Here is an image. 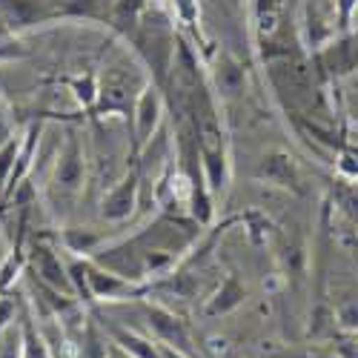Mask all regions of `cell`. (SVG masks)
I'll list each match as a JSON object with an SVG mask.
<instances>
[{
  "instance_id": "cell-1",
  "label": "cell",
  "mask_w": 358,
  "mask_h": 358,
  "mask_svg": "<svg viewBox=\"0 0 358 358\" xmlns=\"http://www.w3.org/2000/svg\"><path fill=\"white\" fill-rule=\"evenodd\" d=\"M86 175H89V161H86L83 138L78 129H69L64 146L57 149V155L49 166L46 184H43L46 206L57 218H66L78 206V201L83 198Z\"/></svg>"
},
{
  "instance_id": "cell-2",
  "label": "cell",
  "mask_w": 358,
  "mask_h": 358,
  "mask_svg": "<svg viewBox=\"0 0 358 358\" xmlns=\"http://www.w3.org/2000/svg\"><path fill=\"white\" fill-rule=\"evenodd\" d=\"M101 89H98V103L89 117H103V115H124L129 121L132 106L141 95V89L152 80L146 72H138L135 66L127 64H112L106 66L103 75H98Z\"/></svg>"
},
{
  "instance_id": "cell-3",
  "label": "cell",
  "mask_w": 358,
  "mask_h": 358,
  "mask_svg": "<svg viewBox=\"0 0 358 358\" xmlns=\"http://www.w3.org/2000/svg\"><path fill=\"white\" fill-rule=\"evenodd\" d=\"M164 115H166V92L164 86L149 80L141 95L132 106V115H129V166L138 164L141 152L155 141V135L161 132V124H164Z\"/></svg>"
},
{
  "instance_id": "cell-4",
  "label": "cell",
  "mask_w": 358,
  "mask_h": 358,
  "mask_svg": "<svg viewBox=\"0 0 358 358\" xmlns=\"http://www.w3.org/2000/svg\"><path fill=\"white\" fill-rule=\"evenodd\" d=\"M143 318H146V327H149V333H152V338L169 350H178V352H184L189 358H198V347L192 341V333H189V327L181 315H175L169 307L164 304H143Z\"/></svg>"
},
{
  "instance_id": "cell-5",
  "label": "cell",
  "mask_w": 358,
  "mask_h": 358,
  "mask_svg": "<svg viewBox=\"0 0 358 358\" xmlns=\"http://www.w3.org/2000/svg\"><path fill=\"white\" fill-rule=\"evenodd\" d=\"M29 255V266H26V275L38 278L41 284L64 292V295H72L78 298L75 292V284H72V275H69V261L61 258V252H57L49 241H35L32 247L26 250ZM80 301V298H78Z\"/></svg>"
},
{
  "instance_id": "cell-6",
  "label": "cell",
  "mask_w": 358,
  "mask_h": 358,
  "mask_svg": "<svg viewBox=\"0 0 358 358\" xmlns=\"http://www.w3.org/2000/svg\"><path fill=\"white\" fill-rule=\"evenodd\" d=\"M141 203V169L127 166V172L103 192L101 198V221L106 224H124L135 215Z\"/></svg>"
},
{
  "instance_id": "cell-7",
  "label": "cell",
  "mask_w": 358,
  "mask_h": 358,
  "mask_svg": "<svg viewBox=\"0 0 358 358\" xmlns=\"http://www.w3.org/2000/svg\"><path fill=\"white\" fill-rule=\"evenodd\" d=\"M255 181L266 184V187H278V189L292 192V195L307 192L301 166H298V161L287 152V149H270V152L261 155V161L255 166Z\"/></svg>"
},
{
  "instance_id": "cell-8",
  "label": "cell",
  "mask_w": 358,
  "mask_h": 358,
  "mask_svg": "<svg viewBox=\"0 0 358 358\" xmlns=\"http://www.w3.org/2000/svg\"><path fill=\"white\" fill-rule=\"evenodd\" d=\"M206 80H210L218 103L235 101V98H241L247 89V69L238 61V55H232L229 49H218L210 61V69H206Z\"/></svg>"
},
{
  "instance_id": "cell-9",
  "label": "cell",
  "mask_w": 358,
  "mask_h": 358,
  "mask_svg": "<svg viewBox=\"0 0 358 358\" xmlns=\"http://www.w3.org/2000/svg\"><path fill=\"white\" fill-rule=\"evenodd\" d=\"M49 23H109L115 0H41Z\"/></svg>"
},
{
  "instance_id": "cell-10",
  "label": "cell",
  "mask_w": 358,
  "mask_h": 358,
  "mask_svg": "<svg viewBox=\"0 0 358 358\" xmlns=\"http://www.w3.org/2000/svg\"><path fill=\"white\" fill-rule=\"evenodd\" d=\"M43 132H46V124H43V121H32V124L23 129V135H20V149H17V161H15V172H12L9 189H6V195H3V203L26 184L29 172H32V166H35V161H38V149H41ZM3 203H0V206H3Z\"/></svg>"
},
{
  "instance_id": "cell-11",
  "label": "cell",
  "mask_w": 358,
  "mask_h": 358,
  "mask_svg": "<svg viewBox=\"0 0 358 358\" xmlns=\"http://www.w3.org/2000/svg\"><path fill=\"white\" fill-rule=\"evenodd\" d=\"M146 9H149V0H115L106 29L112 35H117L121 41L129 43L135 38V32H138V26H141Z\"/></svg>"
},
{
  "instance_id": "cell-12",
  "label": "cell",
  "mask_w": 358,
  "mask_h": 358,
  "mask_svg": "<svg viewBox=\"0 0 358 358\" xmlns=\"http://www.w3.org/2000/svg\"><path fill=\"white\" fill-rule=\"evenodd\" d=\"M23 298H20V315H17L20 333H23V358H52V344H49L46 333L41 330L35 310H29Z\"/></svg>"
},
{
  "instance_id": "cell-13",
  "label": "cell",
  "mask_w": 358,
  "mask_h": 358,
  "mask_svg": "<svg viewBox=\"0 0 358 358\" xmlns=\"http://www.w3.org/2000/svg\"><path fill=\"white\" fill-rule=\"evenodd\" d=\"M247 301V287L238 281L235 275H227L224 281H221V287L206 298V304H203V315H227V313H232V310H238Z\"/></svg>"
},
{
  "instance_id": "cell-14",
  "label": "cell",
  "mask_w": 358,
  "mask_h": 358,
  "mask_svg": "<svg viewBox=\"0 0 358 358\" xmlns=\"http://www.w3.org/2000/svg\"><path fill=\"white\" fill-rule=\"evenodd\" d=\"M106 333H109V338H112L117 347H124V350L132 352L135 358H166L164 347H161L155 338H146V336L129 330V327L106 324Z\"/></svg>"
},
{
  "instance_id": "cell-15",
  "label": "cell",
  "mask_w": 358,
  "mask_h": 358,
  "mask_svg": "<svg viewBox=\"0 0 358 358\" xmlns=\"http://www.w3.org/2000/svg\"><path fill=\"white\" fill-rule=\"evenodd\" d=\"M61 244L72 255H95L106 244V235L92 227H66L61 232Z\"/></svg>"
},
{
  "instance_id": "cell-16",
  "label": "cell",
  "mask_w": 358,
  "mask_h": 358,
  "mask_svg": "<svg viewBox=\"0 0 358 358\" xmlns=\"http://www.w3.org/2000/svg\"><path fill=\"white\" fill-rule=\"evenodd\" d=\"M26 266H29V255H26V250L20 244H15L6 252V258L0 261V298L15 289V284L26 275Z\"/></svg>"
},
{
  "instance_id": "cell-17",
  "label": "cell",
  "mask_w": 358,
  "mask_h": 358,
  "mask_svg": "<svg viewBox=\"0 0 358 358\" xmlns=\"http://www.w3.org/2000/svg\"><path fill=\"white\" fill-rule=\"evenodd\" d=\"M66 86L72 89V98L78 101V106L86 112V115H92L95 103H98V89H101V80L95 72H86V75H78V78H69Z\"/></svg>"
},
{
  "instance_id": "cell-18",
  "label": "cell",
  "mask_w": 358,
  "mask_h": 358,
  "mask_svg": "<svg viewBox=\"0 0 358 358\" xmlns=\"http://www.w3.org/2000/svg\"><path fill=\"white\" fill-rule=\"evenodd\" d=\"M17 149H20V135L17 132L0 143V203H3V195H6L9 181H12L15 161H17Z\"/></svg>"
},
{
  "instance_id": "cell-19",
  "label": "cell",
  "mask_w": 358,
  "mask_h": 358,
  "mask_svg": "<svg viewBox=\"0 0 358 358\" xmlns=\"http://www.w3.org/2000/svg\"><path fill=\"white\" fill-rule=\"evenodd\" d=\"M169 9L192 38H201V3L198 0H169Z\"/></svg>"
},
{
  "instance_id": "cell-20",
  "label": "cell",
  "mask_w": 358,
  "mask_h": 358,
  "mask_svg": "<svg viewBox=\"0 0 358 358\" xmlns=\"http://www.w3.org/2000/svg\"><path fill=\"white\" fill-rule=\"evenodd\" d=\"M333 321L341 333H350V336H358V298H350V301L338 304L333 310Z\"/></svg>"
},
{
  "instance_id": "cell-21",
  "label": "cell",
  "mask_w": 358,
  "mask_h": 358,
  "mask_svg": "<svg viewBox=\"0 0 358 358\" xmlns=\"http://www.w3.org/2000/svg\"><path fill=\"white\" fill-rule=\"evenodd\" d=\"M0 358H23V333H20V321L9 324L0 333Z\"/></svg>"
},
{
  "instance_id": "cell-22",
  "label": "cell",
  "mask_w": 358,
  "mask_h": 358,
  "mask_svg": "<svg viewBox=\"0 0 358 358\" xmlns=\"http://www.w3.org/2000/svg\"><path fill=\"white\" fill-rule=\"evenodd\" d=\"M333 350H336V358H358V336L344 333V336L333 344Z\"/></svg>"
},
{
  "instance_id": "cell-23",
  "label": "cell",
  "mask_w": 358,
  "mask_h": 358,
  "mask_svg": "<svg viewBox=\"0 0 358 358\" xmlns=\"http://www.w3.org/2000/svg\"><path fill=\"white\" fill-rule=\"evenodd\" d=\"M15 129H12V121H9V112H6V103L0 101V143H3L6 138H12Z\"/></svg>"
},
{
  "instance_id": "cell-24",
  "label": "cell",
  "mask_w": 358,
  "mask_h": 358,
  "mask_svg": "<svg viewBox=\"0 0 358 358\" xmlns=\"http://www.w3.org/2000/svg\"><path fill=\"white\" fill-rule=\"evenodd\" d=\"M341 244H344V250H347L350 261L358 266V232H352V235H344V238H341Z\"/></svg>"
},
{
  "instance_id": "cell-25",
  "label": "cell",
  "mask_w": 358,
  "mask_h": 358,
  "mask_svg": "<svg viewBox=\"0 0 358 358\" xmlns=\"http://www.w3.org/2000/svg\"><path fill=\"white\" fill-rule=\"evenodd\" d=\"M103 358H135V355H132V352H127L124 347H117V344L109 338V350H106V355H103Z\"/></svg>"
},
{
  "instance_id": "cell-26",
  "label": "cell",
  "mask_w": 358,
  "mask_h": 358,
  "mask_svg": "<svg viewBox=\"0 0 358 358\" xmlns=\"http://www.w3.org/2000/svg\"><path fill=\"white\" fill-rule=\"evenodd\" d=\"M52 344V341H49ZM52 358H72V352H69V341L66 338H61V347H52Z\"/></svg>"
}]
</instances>
